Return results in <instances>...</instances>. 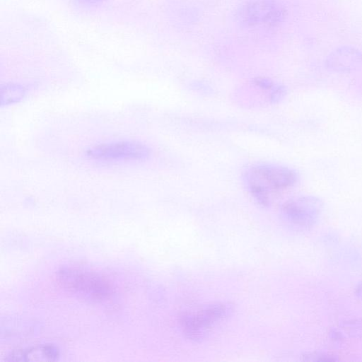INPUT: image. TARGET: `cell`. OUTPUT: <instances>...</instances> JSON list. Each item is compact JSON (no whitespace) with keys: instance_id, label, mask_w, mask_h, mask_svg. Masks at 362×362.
<instances>
[{"instance_id":"6da1fadb","label":"cell","mask_w":362,"mask_h":362,"mask_svg":"<svg viewBox=\"0 0 362 362\" xmlns=\"http://www.w3.org/2000/svg\"><path fill=\"white\" fill-rule=\"evenodd\" d=\"M295 170L273 164H257L243 173V180L251 195L260 204L268 205L273 194L293 187L298 180Z\"/></svg>"},{"instance_id":"7a4b0ae2","label":"cell","mask_w":362,"mask_h":362,"mask_svg":"<svg viewBox=\"0 0 362 362\" xmlns=\"http://www.w3.org/2000/svg\"><path fill=\"white\" fill-rule=\"evenodd\" d=\"M151 153L149 147L142 142L121 139L93 145L86 150L85 155L96 162L117 163L146 160Z\"/></svg>"},{"instance_id":"3957f363","label":"cell","mask_w":362,"mask_h":362,"mask_svg":"<svg viewBox=\"0 0 362 362\" xmlns=\"http://www.w3.org/2000/svg\"><path fill=\"white\" fill-rule=\"evenodd\" d=\"M59 283L69 291L85 298L102 300L110 296V284L97 274L76 268H63L57 273Z\"/></svg>"},{"instance_id":"277c9868","label":"cell","mask_w":362,"mask_h":362,"mask_svg":"<svg viewBox=\"0 0 362 362\" xmlns=\"http://www.w3.org/2000/svg\"><path fill=\"white\" fill-rule=\"evenodd\" d=\"M285 16V9L276 0H252L245 4L239 12L240 21L250 26L276 25Z\"/></svg>"},{"instance_id":"5b68a950","label":"cell","mask_w":362,"mask_h":362,"mask_svg":"<svg viewBox=\"0 0 362 362\" xmlns=\"http://www.w3.org/2000/svg\"><path fill=\"white\" fill-rule=\"evenodd\" d=\"M226 312L223 305L216 304L195 314L186 315L182 318V324L187 334L197 338L209 329L213 323L222 317Z\"/></svg>"},{"instance_id":"8992f818","label":"cell","mask_w":362,"mask_h":362,"mask_svg":"<svg viewBox=\"0 0 362 362\" xmlns=\"http://www.w3.org/2000/svg\"><path fill=\"white\" fill-rule=\"evenodd\" d=\"M362 62V53L351 46H342L332 51L327 57V68L337 71L356 69Z\"/></svg>"},{"instance_id":"52a82bcc","label":"cell","mask_w":362,"mask_h":362,"mask_svg":"<svg viewBox=\"0 0 362 362\" xmlns=\"http://www.w3.org/2000/svg\"><path fill=\"white\" fill-rule=\"evenodd\" d=\"M59 357L57 347L51 344H42L13 351L6 361H55Z\"/></svg>"},{"instance_id":"ba28073f","label":"cell","mask_w":362,"mask_h":362,"mask_svg":"<svg viewBox=\"0 0 362 362\" xmlns=\"http://www.w3.org/2000/svg\"><path fill=\"white\" fill-rule=\"evenodd\" d=\"M25 94L23 87L18 86H6L5 90H1V104L7 105L18 102Z\"/></svg>"},{"instance_id":"9c48e42d","label":"cell","mask_w":362,"mask_h":362,"mask_svg":"<svg viewBox=\"0 0 362 362\" xmlns=\"http://www.w3.org/2000/svg\"><path fill=\"white\" fill-rule=\"evenodd\" d=\"M254 83L257 86L259 87L261 89L268 90H272L276 86V84L274 83L273 81H271L270 79L262 77L256 78L254 80Z\"/></svg>"}]
</instances>
